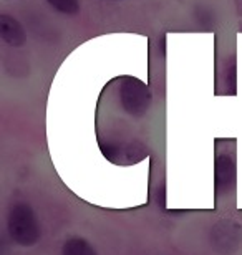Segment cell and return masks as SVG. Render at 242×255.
Here are the masks:
<instances>
[{
	"label": "cell",
	"instance_id": "6da1fadb",
	"mask_svg": "<svg viewBox=\"0 0 242 255\" xmlns=\"http://www.w3.org/2000/svg\"><path fill=\"white\" fill-rule=\"evenodd\" d=\"M153 95L133 76H120L105 86L98 105V144L116 164H133L148 156Z\"/></svg>",
	"mask_w": 242,
	"mask_h": 255
},
{
	"label": "cell",
	"instance_id": "7a4b0ae2",
	"mask_svg": "<svg viewBox=\"0 0 242 255\" xmlns=\"http://www.w3.org/2000/svg\"><path fill=\"white\" fill-rule=\"evenodd\" d=\"M8 234L13 242L22 247H32L40 241V224L33 209L25 202H17L10 207L7 219Z\"/></svg>",
	"mask_w": 242,
	"mask_h": 255
},
{
	"label": "cell",
	"instance_id": "3957f363",
	"mask_svg": "<svg viewBox=\"0 0 242 255\" xmlns=\"http://www.w3.org/2000/svg\"><path fill=\"white\" fill-rule=\"evenodd\" d=\"M236 184V161L233 156L223 154L216 157V191L229 192Z\"/></svg>",
	"mask_w": 242,
	"mask_h": 255
},
{
	"label": "cell",
	"instance_id": "277c9868",
	"mask_svg": "<svg viewBox=\"0 0 242 255\" xmlns=\"http://www.w3.org/2000/svg\"><path fill=\"white\" fill-rule=\"evenodd\" d=\"M0 37L10 47H22L25 43V32L22 25L12 15H0Z\"/></svg>",
	"mask_w": 242,
	"mask_h": 255
},
{
	"label": "cell",
	"instance_id": "5b68a950",
	"mask_svg": "<svg viewBox=\"0 0 242 255\" xmlns=\"http://www.w3.org/2000/svg\"><path fill=\"white\" fill-rule=\"evenodd\" d=\"M61 255H98L95 247L81 237H71L63 244Z\"/></svg>",
	"mask_w": 242,
	"mask_h": 255
},
{
	"label": "cell",
	"instance_id": "8992f818",
	"mask_svg": "<svg viewBox=\"0 0 242 255\" xmlns=\"http://www.w3.org/2000/svg\"><path fill=\"white\" fill-rule=\"evenodd\" d=\"M51 8L65 15H75L80 12V0H47Z\"/></svg>",
	"mask_w": 242,
	"mask_h": 255
}]
</instances>
